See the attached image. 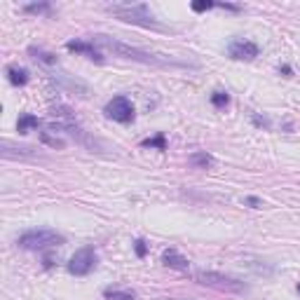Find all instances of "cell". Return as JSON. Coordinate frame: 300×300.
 <instances>
[{"label": "cell", "mask_w": 300, "mask_h": 300, "mask_svg": "<svg viewBox=\"0 0 300 300\" xmlns=\"http://www.w3.org/2000/svg\"><path fill=\"white\" fill-rule=\"evenodd\" d=\"M92 43L101 45L104 49L113 52V54L122 56V59H129V61H139V63H146V66H159V68H169V66H188L185 61H178V59H172V56H164V54H153V52H146V49H139V47H131L127 43H120L111 36H98L92 38Z\"/></svg>", "instance_id": "1"}, {"label": "cell", "mask_w": 300, "mask_h": 300, "mask_svg": "<svg viewBox=\"0 0 300 300\" xmlns=\"http://www.w3.org/2000/svg\"><path fill=\"white\" fill-rule=\"evenodd\" d=\"M63 242H66L63 235H59L56 230H49V227H36V230H28V232L19 235V239H17L19 249H26V251L56 249V246H61Z\"/></svg>", "instance_id": "2"}, {"label": "cell", "mask_w": 300, "mask_h": 300, "mask_svg": "<svg viewBox=\"0 0 300 300\" xmlns=\"http://www.w3.org/2000/svg\"><path fill=\"white\" fill-rule=\"evenodd\" d=\"M108 12L115 14L117 19H122L127 24H136L143 28H157V31H166V26H162L153 14L148 12L146 5H113L108 7Z\"/></svg>", "instance_id": "3"}, {"label": "cell", "mask_w": 300, "mask_h": 300, "mask_svg": "<svg viewBox=\"0 0 300 300\" xmlns=\"http://www.w3.org/2000/svg\"><path fill=\"white\" fill-rule=\"evenodd\" d=\"M197 284L202 286H209V288H216V291H225V293H246L249 286L244 282H239L235 277H227V275H221V272H207V270H197L192 275Z\"/></svg>", "instance_id": "4"}, {"label": "cell", "mask_w": 300, "mask_h": 300, "mask_svg": "<svg viewBox=\"0 0 300 300\" xmlns=\"http://www.w3.org/2000/svg\"><path fill=\"white\" fill-rule=\"evenodd\" d=\"M106 117H111V120H115V122H131L134 120V106H131V101H129L124 94H120V96H113L108 104H106L104 108Z\"/></svg>", "instance_id": "5"}, {"label": "cell", "mask_w": 300, "mask_h": 300, "mask_svg": "<svg viewBox=\"0 0 300 300\" xmlns=\"http://www.w3.org/2000/svg\"><path fill=\"white\" fill-rule=\"evenodd\" d=\"M96 265V253H94V246H82L80 251L73 253L71 263H68V272L75 277H85L89 275Z\"/></svg>", "instance_id": "6"}, {"label": "cell", "mask_w": 300, "mask_h": 300, "mask_svg": "<svg viewBox=\"0 0 300 300\" xmlns=\"http://www.w3.org/2000/svg\"><path fill=\"white\" fill-rule=\"evenodd\" d=\"M227 54L237 61H253L258 56V45L251 40H232L227 47Z\"/></svg>", "instance_id": "7"}, {"label": "cell", "mask_w": 300, "mask_h": 300, "mask_svg": "<svg viewBox=\"0 0 300 300\" xmlns=\"http://www.w3.org/2000/svg\"><path fill=\"white\" fill-rule=\"evenodd\" d=\"M66 49H68V52H75V54H85L87 59H92V61H96V63H104V56H101V52L94 47V43L71 40V43H66Z\"/></svg>", "instance_id": "8"}, {"label": "cell", "mask_w": 300, "mask_h": 300, "mask_svg": "<svg viewBox=\"0 0 300 300\" xmlns=\"http://www.w3.org/2000/svg\"><path fill=\"white\" fill-rule=\"evenodd\" d=\"M162 263H164L166 268H172V270H181V272H185V270L190 268L188 258L181 256V253L174 251V249H166V251L162 253Z\"/></svg>", "instance_id": "9"}, {"label": "cell", "mask_w": 300, "mask_h": 300, "mask_svg": "<svg viewBox=\"0 0 300 300\" xmlns=\"http://www.w3.org/2000/svg\"><path fill=\"white\" fill-rule=\"evenodd\" d=\"M7 78H10V82L14 87H24L28 82V71L19 66H7Z\"/></svg>", "instance_id": "10"}, {"label": "cell", "mask_w": 300, "mask_h": 300, "mask_svg": "<svg viewBox=\"0 0 300 300\" xmlns=\"http://www.w3.org/2000/svg\"><path fill=\"white\" fill-rule=\"evenodd\" d=\"M188 162L192 166H197V169H209V166H214V155H209V153H192L188 157Z\"/></svg>", "instance_id": "11"}, {"label": "cell", "mask_w": 300, "mask_h": 300, "mask_svg": "<svg viewBox=\"0 0 300 300\" xmlns=\"http://www.w3.org/2000/svg\"><path fill=\"white\" fill-rule=\"evenodd\" d=\"M40 127V120H38L36 115H21L19 117V122H17V131L19 134H28L31 129Z\"/></svg>", "instance_id": "12"}, {"label": "cell", "mask_w": 300, "mask_h": 300, "mask_svg": "<svg viewBox=\"0 0 300 300\" xmlns=\"http://www.w3.org/2000/svg\"><path fill=\"white\" fill-rule=\"evenodd\" d=\"M28 54H31L36 61L45 63V66H56V56H54V54H49V52H45V49L31 47V49H28Z\"/></svg>", "instance_id": "13"}, {"label": "cell", "mask_w": 300, "mask_h": 300, "mask_svg": "<svg viewBox=\"0 0 300 300\" xmlns=\"http://www.w3.org/2000/svg\"><path fill=\"white\" fill-rule=\"evenodd\" d=\"M106 300H136V295L131 291H120V288H106L104 291Z\"/></svg>", "instance_id": "14"}, {"label": "cell", "mask_w": 300, "mask_h": 300, "mask_svg": "<svg viewBox=\"0 0 300 300\" xmlns=\"http://www.w3.org/2000/svg\"><path fill=\"white\" fill-rule=\"evenodd\" d=\"M141 146L143 148H157V150H164V148H166V139H164V134H157V136H153V139H143Z\"/></svg>", "instance_id": "15"}, {"label": "cell", "mask_w": 300, "mask_h": 300, "mask_svg": "<svg viewBox=\"0 0 300 300\" xmlns=\"http://www.w3.org/2000/svg\"><path fill=\"white\" fill-rule=\"evenodd\" d=\"M24 12H28V14H49L52 12V7H49V3H33V5H24Z\"/></svg>", "instance_id": "16"}, {"label": "cell", "mask_w": 300, "mask_h": 300, "mask_svg": "<svg viewBox=\"0 0 300 300\" xmlns=\"http://www.w3.org/2000/svg\"><path fill=\"white\" fill-rule=\"evenodd\" d=\"M211 104H214L216 108H225V106L230 104V96H227L225 92H214L211 94Z\"/></svg>", "instance_id": "17"}, {"label": "cell", "mask_w": 300, "mask_h": 300, "mask_svg": "<svg viewBox=\"0 0 300 300\" xmlns=\"http://www.w3.org/2000/svg\"><path fill=\"white\" fill-rule=\"evenodd\" d=\"M40 139H43V143H47V146H52V148H63L61 139H59V136H52L49 131H43V134H40Z\"/></svg>", "instance_id": "18"}, {"label": "cell", "mask_w": 300, "mask_h": 300, "mask_svg": "<svg viewBox=\"0 0 300 300\" xmlns=\"http://www.w3.org/2000/svg\"><path fill=\"white\" fill-rule=\"evenodd\" d=\"M218 3H214V0H199V3H192V12H207V10H211Z\"/></svg>", "instance_id": "19"}, {"label": "cell", "mask_w": 300, "mask_h": 300, "mask_svg": "<svg viewBox=\"0 0 300 300\" xmlns=\"http://www.w3.org/2000/svg\"><path fill=\"white\" fill-rule=\"evenodd\" d=\"M134 249H136V256H139V258H143L148 253V246H146V242H143V239H136Z\"/></svg>", "instance_id": "20"}, {"label": "cell", "mask_w": 300, "mask_h": 300, "mask_svg": "<svg viewBox=\"0 0 300 300\" xmlns=\"http://www.w3.org/2000/svg\"><path fill=\"white\" fill-rule=\"evenodd\" d=\"M244 204H249L251 209H260L263 207V199H258V197H244Z\"/></svg>", "instance_id": "21"}, {"label": "cell", "mask_w": 300, "mask_h": 300, "mask_svg": "<svg viewBox=\"0 0 300 300\" xmlns=\"http://www.w3.org/2000/svg\"><path fill=\"white\" fill-rule=\"evenodd\" d=\"M253 122H256L258 127H270L268 120H265V117H258V115H253Z\"/></svg>", "instance_id": "22"}, {"label": "cell", "mask_w": 300, "mask_h": 300, "mask_svg": "<svg viewBox=\"0 0 300 300\" xmlns=\"http://www.w3.org/2000/svg\"><path fill=\"white\" fill-rule=\"evenodd\" d=\"M282 73L284 75H291V66H282Z\"/></svg>", "instance_id": "23"}, {"label": "cell", "mask_w": 300, "mask_h": 300, "mask_svg": "<svg viewBox=\"0 0 300 300\" xmlns=\"http://www.w3.org/2000/svg\"><path fill=\"white\" fill-rule=\"evenodd\" d=\"M159 300H181V298H159Z\"/></svg>", "instance_id": "24"}, {"label": "cell", "mask_w": 300, "mask_h": 300, "mask_svg": "<svg viewBox=\"0 0 300 300\" xmlns=\"http://www.w3.org/2000/svg\"><path fill=\"white\" fill-rule=\"evenodd\" d=\"M298 293H300V284H298Z\"/></svg>", "instance_id": "25"}]
</instances>
